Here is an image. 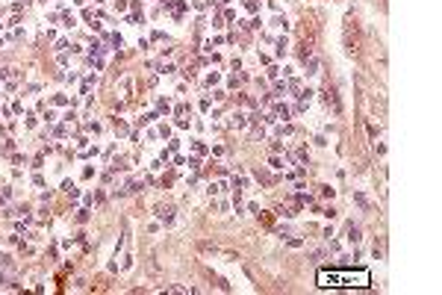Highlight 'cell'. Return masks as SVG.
Returning <instances> with one entry per match:
<instances>
[{
    "mask_svg": "<svg viewBox=\"0 0 442 295\" xmlns=\"http://www.w3.org/2000/svg\"><path fill=\"white\" fill-rule=\"evenodd\" d=\"M372 284V275L366 269H321L318 272V287H333V290H363Z\"/></svg>",
    "mask_w": 442,
    "mask_h": 295,
    "instance_id": "6da1fadb",
    "label": "cell"
},
{
    "mask_svg": "<svg viewBox=\"0 0 442 295\" xmlns=\"http://www.w3.org/2000/svg\"><path fill=\"white\" fill-rule=\"evenodd\" d=\"M342 33H345L348 53H357V47H360V35H357V18H354V15H345V27H342Z\"/></svg>",
    "mask_w": 442,
    "mask_h": 295,
    "instance_id": "7a4b0ae2",
    "label": "cell"
},
{
    "mask_svg": "<svg viewBox=\"0 0 442 295\" xmlns=\"http://www.w3.org/2000/svg\"><path fill=\"white\" fill-rule=\"evenodd\" d=\"M321 98H324V103H327V106H330V109H333V112L339 115V100H336V89L324 86V89H321Z\"/></svg>",
    "mask_w": 442,
    "mask_h": 295,
    "instance_id": "3957f363",
    "label": "cell"
},
{
    "mask_svg": "<svg viewBox=\"0 0 442 295\" xmlns=\"http://www.w3.org/2000/svg\"><path fill=\"white\" fill-rule=\"evenodd\" d=\"M157 216L162 219V222H174V207H171V204H159Z\"/></svg>",
    "mask_w": 442,
    "mask_h": 295,
    "instance_id": "277c9868",
    "label": "cell"
},
{
    "mask_svg": "<svg viewBox=\"0 0 442 295\" xmlns=\"http://www.w3.org/2000/svg\"><path fill=\"white\" fill-rule=\"evenodd\" d=\"M348 239H351V242H360V230L351 228V230H348Z\"/></svg>",
    "mask_w": 442,
    "mask_h": 295,
    "instance_id": "5b68a950",
    "label": "cell"
}]
</instances>
